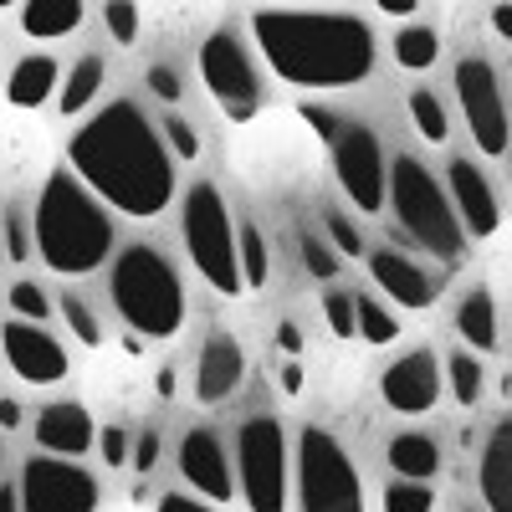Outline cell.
<instances>
[{"mask_svg": "<svg viewBox=\"0 0 512 512\" xmlns=\"http://www.w3.org/2000/svg\"><path fill=\"white\" fill-rule=\"evenodd\" d=\"M67 164L118 216L154 221L175 200V159L164 149V134L128 98L108 103L77 128L67 144Z\"/></svg>", "mask_w": 512, "mask_h": 512, "instance_id": "cell-1", "label": "cell"}, {"mask_svg": "<svg viewBox=\"0 0 512 512\" xmlns=\"http://www.w3.org/2000/svg\"><path fill=\"white\" fill-rule=\"evenodd\" d=\"M251 36L267 67L308 93L354 88L374 72V31L344 11H256Z\"/></svg>", "mask_w": 512, "mask_h": 512, "instance_id": "cell-2", "label": "cell"}, {"mask_svg": "<svg viewBox=\"0 0 512 512\" xmlns=\"http://www.w3.org/2000/svg\"><path fill=\"white\" fill-rule=\"evenodd\" d=\"M36 256L57 277H88L113 251V216L108 205L82 185L72 169H52L36 195Z\"/></svg>", "mask_w": 512, "mask_h": 512, "instance_id": "cell-3", "label": "cell"}, {"mask_svg": "<svg viewBox=\"0 0 512 512\" xmlns=\"http://www.w3.org/2000/svg\"><path fill=\"white\" fill-rule=\"evenodd\" d=\"M113 308L118 318L134 328L139 338H169L180 333L185 323V287H180V272L169 267V256L134 241L123 246V256L113 262Z\"/></svg>", "mask_w": 512, "mask_h": 512, "instance_id": "cell-4", "label": "cell"}, {"mask_svg": "<svg viewBox=\"0 0 512 512\" xmlns=\"http://www.w3.org/2000/svg\"><path fill=\"white\" fill-rule=\"evenodd\" d=\"M390 210L400 216V231L431 256H441V262H461L466 256V226L456 216V205L441 195L431 169L410 154L390 164Z\"/></svg>", "mask_w": 512, "mask_h": 512, "instance_id": "cell-5", "label": "cell"}, {"mask_svg": "<svg viewBox=\"0 0 512 512\" xmlns=\"http://www.w3.org/2000/svg\"><path fill=\"white\" fill-rule=\"evenodd\" d=\"M185 251H190L195 272L221 297H236L246 287V277H241V241H236L231 210H226L216 185H195L185 195Z\"/></svg>", "mask_w": 512, "mask_h": 512, "instance_id": "cell-6", "label": "cell"}, {"mask_svg": "<svg viewBox=\"0 0 512 512\" xmlns=\"http://www.w3.org/2000/svg\"><path fill=\"white\" fill-rule=\"evenodd\" d=\"M297 502L303 512H364V482L338 436L308 425L297 436Z\"/></svg>", "mask_w": 512, "mask_h": 512, "instance_id": "cell-7", "label": "cell"}, {"mask_svg": "<svg viewBox=\"0 0 512 512\" xmlns=\"http://www.w3.org/2000/svg\"><path fill=\"white\" fill-rule=\"evenodd\" d=\"M236 472L251 512H287V436L282 420L256 415L236 431Z\"/></svg>", "mask_w": 512, "mask_h": 512, "instance_id": "cell-8", "label": "cell"}, {"mask_svg": "<svg viewBox=\"0 0 512 512\" xmlns=\"http://www.w3.org/2000/svg\"><path fill=\"white\" fill-rule=\"evenodd\" d=\"M200 77L231 123H251L262 113V82H256V67L231 31H210L200 41Z\"/></svg>", "mask_w": 512, "mask_h": 512, "instance_id": "cell-9", "label": "cell"}, {"mask_svg": "<svg viewBox=\"0 0 512 512\" xmlns=\"http://www.w3.org/2000/svg\"><path fill=\"white\" fill-rule=\"evenodd\" d=\"M328 149H333V169H338L344 195L364 210V216H379V210L390 205V164H384V149L374 139V128L344 123Z\"/></svg>", "mask_w": 512, "mask_h": 512, "instance_id": "cell-10", "label": "cell"}, {"mask_svg": "<svg viewBox=\"0 0 512 512\" xmlns=\"http://www.w3.org/2000/svg\"><path fill=\"white\" fill-rule=\"evenodd\" d=\"M21 512H98V482L67 456H36L21 472Z\"/></svg>", "mask_w": 512, "mask_h": 512, "instance_id": "cell-11", "label": "cell"}, {"mask_svg": "<svg viewBox=\"0 0 512 512\" xmlns=\"http://www.w3.org/2000/svg\"><path fill=\"white\" fill-rule=\"evenodd\" d=\"M456 98H461V113H466V128L482 154H507V103H502V88H497V72L482 62V57H466L456 62Z\"/></svg>", "mask_w": 512, "mask_h": 512, "instance_id": "cell-12", "label": "cell"}, {"mask_svg": "<svg viewBox=\"0 0 512 512\" xmlns=\"http://www.w3.org/2000/svg\"><path fill=\"white\" fill-rule=\"evenodd\" d=\"M0 349H6V364L16 369V379H26V384H57L67 374L62 344L41 323L11 318L6 328H0Z\"/></svg>", "mask_w": 512, "mask_h": 512, "instance_id": "cell-13", "label": "cell"}, {"mask_svg": "<svg viewBox=\"0 0 512 512\" xmlns=\"http://www.w3.org/2000/svg\"><path fill=\"white\" fill-rule=\"evenodd\" d=\"M379 395H384V405L400 410V415H425V410L436 405V395H441V369H436V354H425V349L400 354L390 369H384Z\"/></svg>", "mask_w": 512, "mask_h": 512, "instance_id": "cell-14", "label": "cell"}, {"mask_svg": "<svg viewBox=\"0 0 512 512\" xmlns=\"http://www.w3.org/2000/svg\"><path fill=\"white\" fill-rule=\"evenodd\" d=\"M451 205L466 226V236H492L502 226V210H497V195L487 185V175L472 164V159H451Z\"/></svg>", "mask_w": 512, "mask_h": 512, "instance_id": "cell-15", "label": "cell"}, {"mask_svg": "<svg viewBox=\"0 0 512 512\" xmlns=\"http://www.w3.org/2000/svg\"><path fill=\"white\" fill-rule=\"evenodd\" d=\"M369 272H374L379 292H384V297H395V303L410 308V313H425V308L436 303V282H431V272L415 267L410 256H400L395 246H379V251L369 256Z\"/></svg>", "mask_w": 512, "mask_h": 512, "instance_id": "cell-16", "label": "cell"}, {"mask_svg": "<svg viewBox=\"0 0 512 512\" xmlns=\"http://www.w3.org/2000/svg\"><path fill=\"white\" fill-rule=\"evenodd\" d=\"M241 379H246V354L231 333H216V338H205V349H200V364H195V395L205 405H226L236 390H241Z\"/></svg>", "mask_w": 512, "mask_h": 512, "instance_id": "cell-17", "label": "cell"}, {"mask_svg": "<svg viewBox=\"0 0 512 512\" xmlns=\"http://www.w3.org/2000/svg\"><path fill=\"white\" fill-rule=\"evenodd\" d=\"M180 477L195 492L216 497V502L231 497V456H226V446H221L216 431H190L180 441Z\"/></svg>", "mask_w": 512, "mask_h": 512, "instance_id": "cell-18", "label": "cell"}, {"mask_svg": "<svg viewBox=\"0 0 512 512\" xmlns=\"http://www.w3.org/2000/svg\"><path fill=\"white\" fill-rule=\"evenodd\" d=\"M36 446L47 451V456H67L77 461L82 451L93 446V415L88 405H77V400H57L36 415Z\"/></svg>", "mask_w": 512, "mask_h": 512, "instance_id": "cell-19", "label": "cell"}, {"mask_svg": "<svg viewBox=\"0 0 512 512\" xmlns=\"http://www.w3.org/2000/svg\"><path fill=\"white\" fill-rule=\"evenodd\" d=\"M477 482H482L487 512H512V420H502L497 431L487 436L482 466H477Z\"/></svg>", "mask_w": 512, "mask_h": 512, "instance_id": "cell-20", "label": "cell"}, {"mask_svg": "<svg viewBox=\"0 0 512 512\" xmlns=\"http://www.w3.org/2000/svg\"><path fill=\"white\" fill-rule=\"evenodd\" d=\"M52 93H57V62H52L47 52L21 57V62H16V72H11V82H6L11 108H41Z\"/></svg>", "mask_w": 512, "mask_h": 512, "instance_id": "cell-21", "label": "cell"}, {"mask_svg": "<svg viewBox=\"0 0 512 512\" xmlns=\"http://www.w3.org/2000/svg\"><path fill=\"white\" fill-rule=\"evenodd\" d=\"M82 26V0H26L21 6V31L31 41H57Z\"/></svg>", "mask_w": 512, "mask_h": 512, "instance_id": "cell-22", "label": "cell"}, {"mask_svg": "<svg viewBox=\"0 0 512 512\" xmlns=\"http://www.w3.org/2000/svg\"><path fill=\"white\" fill-rule=\"evenodd\" d=\"M456 333H461L472 349H482V354L497 349V303H492L487 287H477V292L461 297V308H456Z\"/></svg>", "mask_w": 512, "mask_h": 512, "instance_id": "cell-23", "label": "cell"}, {"mask_svg": "<svg viewBox=\"0 0 512 512\" xmlns=\"http://www.w3.org/2000/svg\"><path fill=\"white\" fill-rule=\"evenodd\" d=\"M384 456H390V466L400 477H410V482H431L441 472V451H436L431 436H395Z\"/></svg>", "mask_w": 512, "mask_h": 512, "instance_id": "cell-24", "label": "cell"}, {"mask_svg": "<svg viewBox=\"0 0 512 512\" xmlns=\"http://www.w3.org/2000/svg\"><path fill=\"white\" fill-rule=\"evenodd\" d=\"M98 88H103V62L98 57H82L72 72H67V82H62V93H57V108L72 118V113H82L93 98H98Z\"/></svg>", "mask_w": 512, "mask_h": 512, "instance_id": "cell-25", "label": "cell"}, {"mask_svg": "<svg viewBox=\"0 0 512 512\" xmlns=\"http://www.w3.org/2000/svg\"><path fill=\"white\" fill-rule=\"evenodd\" d=\"M395 62L400 67H410V72H425V67H436V57H441V36L431 31V26H405L400 36H395Z\"/></svg>", "mask_w": 512, "mask_h": 512, "instance_id": "cell-26", "label": "cell"}, {"mask_svg": "<svg viewBox=\"0 0 512 512\" xmlns=\"http://www.w3.org/2000/svg\"><path fill=\"white\" fill-rule=\"evenodd\" d=\"M410 123H415V134L425 144H446L451 139V123H446V108L431 88H415L410 93Z\"/></svg>", "mask_w": 512, "mask_h": 512, "instance_id": "cell-27", "label": "cell"}, {"mask_svg": "<svg viewBox=\"0 0 512 512\" xmlns=\"http://www.w3.org/2000/svg\"><path fill=\"white\" fill-rule=\"evenodd\" d=\"M236 241H241V277H246V287H267V277H272V256H267L262 231H256V226H241Z\"/></svg>", "mask_w": 512, "mask_h": 512, "instance_id": "cell-28", "label": "cell"}, {"mask_svg": "<svg viewBox=\"0 0 512 512\" xmlns=\"http://www.w3.org/2000/svg\"><path fill=\"white\" fill-rule=\"evenodd\" d=\"M354 303H359V338H364V344H374V349L395 344V338H400V323L384 313L374 297H354Z\"/></svg>", "mask_w": 512, "mask_h": 512, "instance_id": "cell-29", "label": "cell"}, {"mask_svg": "<svg viewBox=\"0 0 512 512\" xmlns=\"http://www.w3.org/2000/svg\"><path fill=\"white\" fill-rule=\"evenodd\" d=\"M431 507H436V492L425 487V482L400 477V482L384 487V512H431Z\"/></svg>", "mask_w": 512, "mask_h": 512, "instance_id": "cell-30", "label": "cell"}, {"mask_svg": "<svg viewBox=\"0 0 512 512\" xmlns=\"http://www.w3.org/2000/svg\"><path fill=\"white\" fill-rule=\"evenodd\" d=\"M446 374H451L456 405H477V400H482V364H477L472 354H456V359L446 364Z\"/></svg>", "mask_w": 512, "mask_h": 512, "instance_id": "cell-31", "label": "cell"}, {"mask_svg": "<svg viewBox=\"0 0 512 512\" xmlns=\"http://www.w3.org/2000/svg\"><path fill=\"white\" fill-rule=\"evenodd\" d=\"M62 323L72 328V338H77L82 349H98V344H103V328H98L93 308L82 303V297H62Z\"/></svg>", "mask_w": 512, "mask_h": 512, "instance_id": "cell-32", "label": "cell"}, {"mask_svg": "<svg viewBox=\"0 0 512 512\" xmlns=\"http://www.w3.org/2000/svg\"><path fill=\"white\" fill-rule=\"evenodd\" d=\"M103 26H108V36L118 41V47H134V41H139V6H134V0H108V6H103Z\"/></svg>", "mask_w": 512, "mask_h": 512, "instance_id": "cell-33", "label": "cell"}, {"mask_svg": "<svg viewBox=\"0 0 512 512\" xmlns=\"http://www.w3.org/2000/svg\"><path fill=\"white\" fill-rule=\"evenodd\" d=\"M323 318H328V328L338 338H354L359 333V303H354L349 292H328L323 297Z\"/></svg>", "mask_w": 512, "mask_h": 512, "instance_id": "cell-34", "label": "cell"}, {"mask_svg": "<svg viewBox=\"0 0 512 512\" xmlns=\"http://www.w3.org/2000/svg\"><path fill=\"white\" fill-rule=\"evenodd\" d=\"M297 251H303V267H308V277H318V282H333L338 277V256L313 236V231H303L297 236Z\"/></svg>", "mask_w": 512, "mask_h": 512, "instance_id": "cell-35", "label": "cell"}, {"mask_svg": "<svg viewBox=\"0 0 512 512\" xmlns=\"http://www.w3.org/2000/svg\"><path fill=\"white\" fill-rule=\"evenodd\" d=\"M11 313H16V318H26V323H41V318L52 313L47 287H36V282H16V287H11Z\"/></svg>", "mask_w": 512, "mask_h": 512, "instance_id": "cell-36", "label": "cell"}, {"mask_svg": "<svg viewBox=\"0 0 512 512\" xmlns=\"http://www.w3.org/2000/svg\"><path fill=\"white\" fill-rule=\"evenodd\" d=\"M159 134L169 139V149H175L180 159H200V134H195L185 118H164V123H159Z\"/></svg>", "mask_w": 512, "mask_h": 512, "instance_id": "cell-37", "label": "cell"}, {"mask_svg": "<svg viewBox=\"0 0 512 512\" xmlns=\"http://www.w3.org/2000/svg\"><path fill=\"white\" fill-rule=\"evenodd\" d=\"M144 82H149V93H154L159 103H180V98H185L180 72H175V67H149V77H144Z\"/></svg>", "mask_w": 512, "mask_h": 512, "instance_id": "cell-38", "label": "cell"}, {"mask_svg": "<svg viewBox=\"0 0 512 512\" xmlns=\"http://www.w3.org/2000/svg\"><path fill=\"white\" fill-rule=\"evenodd\" d=\"M297 113H303V123L313 128V134H318L323 144H333V139H338V128H344V118H333V113H328V108H318V103H303Z\"/></svg>", "mask_w": 512, "mask_h": 512, "instance_id": "cell-39", "label": "cell"}, {"mask_svg": "<svg viewBox=\"0 0 512 512\" xmlns=\"http://www.w3.org/2000/svg\"><path fill=\"white\" fill-rule=\"evenodd\" d=\"M98 451L108 466H123V461H134V446H128V431H118V425H108V431L98 436Z\"/></svg>", "mask_w": 512, "mask_h": 512, "instance_id": "cell-40", "label": "cell"}, {"mask_svg": "<svg viewBox=\"0 0 512 512\" xmlns=\"http://www.w3.org/2000/svg\"><path fill=\"white\" fill-rule=\"evenodd\" d=\"M6 256L11 262H31V241H26V221L6 216Z\"/></svg>", "mask_w": 512, "mask_h": 512, "instance_id": "cell-41", "label": "cell"}, {"mask_svg": "<svg viewBox=\"0 0 512 512\" xmlns=\"http://www.w3.org/2000/svg\"><path fill=\"white\" fill-rule=\"evenodd\" d=\"M328 236H333L338 251H349V256H359V246H364L359 241V226H349L344 216H328Z\"/></svg>", "mask_w": 512, "mask_h": 512, "instance_id": "cell-42", "label": "cell"}, {"mask_svg": "<svg viewBox=\"0 0 512 512\" xmlns=\"http://www.w3.org/2000/svg\"><path fill=\"white\" fill-rule=\"evenodd\" d=\"M154 461H159V436L154 431H144L139 441H134V461H128V466H134V472H154Z\"/></svg>", "mask_w": 512, "mask_h": 512, "instance_id": "cell-43", "label": "cell"}, {"mask_svg": "<svg viewBox=\"0 0 512 512\" xmlns=\"http://www.w3.org/2000/svg\"><path fill=\"white\" fill-rule=\"evenodd\" d=\"M159 512H216V507H205V502H195V497L169 492V497H159Z\"/></svg>", "mask_w": 512, "mask_h": 512, "instance_id": "cell-44", "label": "cell"}, {"mask_svg": "<svg viewBox=\"0 0 512 512\" xmlns=\"http://www.w3.org/2000/svg\"><path fill=\"white\" fill-rule=\"evenodd\" d=\"M277 349L282 354H303V333H297V323H277Z\"/></svg>", "mask_w": 512, "mask_h": 512, "instance_id": "cell-45", "label": "cell"}, {"mask_svg": "<svg viewBox=\"0 0 512 512\" xmlns=\"http://www.w3.org/2000/svg\"><path fill=\"white\" fill-rule=\"evenodd\" d=\"M492 31L502 41H512V0H502V6H492Z\"/></svg>", "mask_w": 512, "mask_h": 512, "instance_id": "cell-46", "label": "cell"}, {"mask_svg": "<svg viewBox=\"0 0 512 512\" xmlns=\"http://www.w3.org/2000/svg\"><path fill=\"white\" fill-rule=\"evenodd\" d=\"M21 420H26V415H21L16 400H0V431H21Z\"/></svg>", "mask_w": 512, "mask_h": 512, "instance_id": "cell-47", "label": "cell"}, {"mask_svg": "<svg viewBox=\"0 0 512 512\" xmlns=\"http://www.w3.org/2000/svg\"><path fill=\"white\" fill-rule=\"evenodd\" d=\"M277 384H282V395H303V369L287 364V369L277 374Z\"/></svg>", "mask_w": 512, "mask_h": 512, "instance_id": "cell-48", "label": "cell"}, {"mask_svg": "<svg viewBox=\"0 0 512 512\" xmlns=\"http://www.w3.org/2000/svg\"><path fill=\"white\" fill-rule=\"evenodd\" d=\"M384 16H415V0H374Z\"/></svg>", "mask_w": 512, "mask_h": 512, "instance_id": "cell-49", "label": "cell"}, {"mask_svg": "<svg viewBox=\"0 0 512 512\" xmlns=\"http://www.w3.org/2000/svg\"><path fill=\"white\" fill-rule=\"evenodd\" d=\"M0 512H21V487H0Z\"/></svg>", "mask_w": 512, "mask_h": 512, "instance_id": "cell-50", "label": "cell"}, {"mask_svg": "<svg viewBox=\"0 0 512 512\" xmlns=\"http://www.w3.org/2000/svg\"><path fill=\"white\" fill-rule=\"evenodd\" d=\"M159 395H164V400L175 395V369H159Z\"/></svg>", "mask_w": 512, "mask_h": 512, "instance_id": "cell-51", "label": "cell"}, {"mask_svg": "<svg viewBox=\"0 0 512 512\" xmlns=\"http://www.w3.org/2000/svg\"><path fill=\"white\" fill-rule=\"evenodd\" d=\"M507 185H512V149H507Z\"/></svg>", "mask_w": 512, "mask_h": 512, "instance_id": "cell-52", "label": "cell"}, {"mask_svg": "<svg viewBox=\"0 0 512 512\" xmlns=\"http://www.w3.org/2000/svg\"><path fill=\"white\" fill-rule=\"evenodd\" d=\"M6 6H16V0H0V11H6Z\"/></svg>", "mask_w": 512, "mask_h": 512, "instance_id": "cell-53", "label": "cell"}]
</instances>
